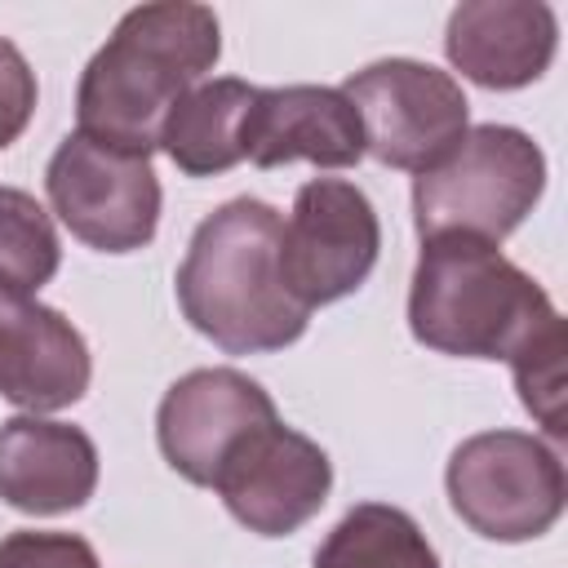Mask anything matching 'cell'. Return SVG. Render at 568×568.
Returning a JSON list of instances; mask_svg holds the SVG:
<instances>
[{"mask_svg":"<svg viewBox=\"0 0 568 568\" xmlns=\"http://www.w3.org/2000/svg\"><path fill=\"white\" fill-rule=\"evenodd\" d=\"M217 53L222 27L209 4L155 0L129 9L80 75L75 133L151 160L164 120L213 71Z\"/></svg>","mask_w":568,"mask_h":568,"instance_id":"obj_1","label":"cell"},{"mask_svg":"<svg viewBox=\"0 0 568 568\" xmlns=\"http://www.w3.org/2000/svg\"><path fill=\"white\" fill-rule=\"evenodd\" d=\"M284 217L266 200H226L213 209L178 266V302L195 333L226 355H266L293 346L311 311L288 293L280 271Z\"/></svg>","mask_w":568,"mask_h":568,"instance_id":"obj_2","label":"cell"},{"mask_svg":"<svg viewBox=\"0 0 568 568\" xmlns=\"http://www.w3.org/2000/svg\"><path fill=\"white\" fill-rule=\"evenodd\" d=\"M555 320L546 288L497 244L470 235L422 240L408 288V328L422 346L462 359H515Z\"/></svg>","mask_w":568,"mask_h":568,"instance_id":"obj_3","label":"cell"},{"mask_svg":"<svg viewBox=\"0 0 568 568\" xmlns=\"http://www.w3.org/2000/svg\"><path fill=\"white\" fill-rule=\"evenodd\" d=\"M546 155L510 124L466 129L462 142L413 178V222L422 240L470 235L501 244L541 200Z\"/></svg>","mask_w":568,"mask_h":568,"instance_id":"obj_4","label":"cell"},{"mask_svg":"<svg viewBox=\"0 0 568 568\" xmlns=\"http://www.w3.org/2000/svg\"><path fill=\"white\" fill-rule=\"evenodd\" d=\"M448 501L488 541H532L564 515V462L537 435L479 430L448 457Z\"/></svg>","mask_w":568,"mask_h":568,"instance_id":"obj_5","label":"cell"},{"mask_svg":"<svg viewBox=\"0 0 568 568\" xmlns=\"http://www.w3.org/2000/svg\"><path fill=\"white\" fill-rule=\"evenodd\" d=\"M342 93L359 115L364 151L377 164L408 173H426L435 160H444L470 120L462 84L417 58L368 62L342 84Z\"/></svg>","mask_w":568,"mask_h":568,"instance_id":"obj_6","label":"cell"},{"mask_svg":"<svg viewBox=\"0 0 568 568\" xmlns=\"http://www.w3.org/2000/svg\"><path fill=\"white\" fill-rule=\"evenodd\" d=\"M44 186L62 226L89 248L133 253L155 240L160 182L146 155L67 133L44 169Z\"/></svg>","mask_w":568,"mask_h":568,"instance_id":"obj_7","label":"cell"},{"mask_svg":"<svg viewBox=\"0 0 568 568\" xmlns=\"http://www.w3.org/2000/svg\"><path fill=\"white\" fill-rule=\"evenodd\" d=\"M382 248L373 200L346 178H315L297 186L293 213L280 231V271L288 293L315 311L355 293Z\"/></svg>","mask_w":568,"mask_h":568,"instance_id":"obj_8","label":"cell"},{"mask_svg":"<svg viewBox=\"0 0 568 568\" xmlns=\"http://www.w3.org/2000/svg\"><path fill=\"white\" fill-rule=\"evenodd\" d=\"M213 488L248 532L288 537L328 501L333 462L302 430L271 422L226 457Z\"/></svg>","mask_w":568,"mask_h":568,"instance_id":"obj_9","label":"cell"},{"mask_svg":"<svg viewBox=\"0 0 568 568\" xmlns=\"http://www.w3.org/2000/svg\"><path fill=\"white\" fill-rule=\"evenodd\" d=\"M280 422L275 399L235 368H195L178 377L155 413V439L164 462L200 484L213 488L226 457L257 430Z\"/></svg>","mask_w":568,"mask_h":568,"instance_id":"obj_10","label":"cell"},{"mask_svg":"<svg viewBox=\"0 0 568 568\" xmlns=\"http://www.w3.org/2000/svg\"><path fill=\"white\" fill-rule=\"evenodd\" d=\"M89 346L62 311L0 288V395L9 404L36 417L58 413L89 390Z\"/></svg>","mask_w":568,"mask_h":568,"instance_id":"obj_11","label":"cell"},{"mask_svg":"<svg viewBox=\"0 0 568 568\" xmlns=\"http://www.w3.org/2000/svg\"><path fill=\"white\" fill-rule=\"evenodd\" d=\"M240 151L257 169H280L293 160H311L320 169H351L364 155V129L342 89L328 84L257 89L244 115Z\"/></svg>","mask_w":568,"mask_h":568,"instance_id":"obj_12","label":"cell"},{"mask_svg":"<svg viewBox=\"0 0 568 568\" xmlns=\"http://www.w3.org/2000/svg\"><path fill=\"white\" fill-rule=\"evenodd\" d=\"M559 44L555 9L541 0H466L448 13V62L484 89L532 84Z\"/></svg>","mask_w":568,"mask_h":568,"instance_id":"obj_13","label":"cell"},{"mask_svg":"<svg viewBox=\"0 0 568 568\" xmlns=\"http://www.w3.org/2000/svg\"><path fill=\"white\" fill-rule=\"evenodd\" d=\"M98 488V448L80 426L36 413L0 426V497L27 515L80 510Z\"/></svg>","mask_w":568,"mask_h":568,"instance_id":"obj_14","label":"cell"},{"mask_svg":"<svg viewBox=\"0 0 568 568\" xmlns=\"http://www.w3.org/2000/svg\"><path fill=\"white\" fill-rule=\"evenodd\" d=\"M253 84L222 75V80H200L164 120L160 146L169 151V160L186 173V178H213L226 173L244 160L240 151V133H244V115L253 106Z\"/></svg>","mask_w":568,"mask_h":568,"instance_id":"obj_15","label":"cell"},{"mask_svg":"<svg viewBox=\"0 0 568 568\" xmlns=\"http://www.w3.org/2000/svg\"><path fill=\"white\" fill-rule=\"evenodd\" d=\"M315 568H439V555L413 515L386 501H359L320 541Z\"/></svg>","mask_w":568,"mask_h":568,"instance_id":"obj_16","label":"cell"},{"mask_svg":"<svg viewBox=\"0 0 568 568\" xmlns=\"http://www.w3.org/2000/svg\"><path fill=\"white\" fill-rule=\"evenodd\" d=\"M58 231L49 213L36 204V195L0 186V288L31 297L58 275Z\"/></svg>","mask_w":568,"mask_h":568,"instance_id":"obj_17","label":"cell"},{"mask_svg":"<svg viewBox=\"0 0 568 568\" xmlns=\"http://www.w3.org/2000/svg\"><path fill=\"white\" fill-rule=\"evenodd\" d=\"M564 351H568V333H564V320H555L541 337H532L510 359L519 399L550 439L568 435V422H564Z\"/></svg>","mask_w":568,"mask_h":568,"instance_id":"obj_18","label":"cell"},{"mask_svg":"<svg viewBox=\"0 0 568 568\" xmlns=\"http://www.w3.org/2000/svg\"><path fill=\"white\" fill-rule=\"evenodd\" d=\"M0 568H102L93 546L75 532H9L0 541Z\"/></svg>","mask_w":568,"mask_h":568,"instance_id":"obj_19","label":"cell"},{"mask_svg":"<svg viewBox=\"0 0 568 568\" xmlns=\"http://www.w3.org/2000/svg\"><path fill=\"white\" fill-rule=\"evenodd\" d=\"M36 111V71L13 40L0 36V151L22 138Z\"/></svg>","mask_w":568,"mask_h":568,"instance_id":"obj_20","label":"cell"}]
</instances>
